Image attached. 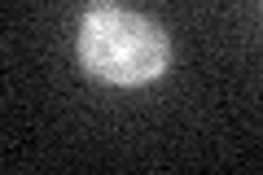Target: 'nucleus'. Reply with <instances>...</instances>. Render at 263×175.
Wrapping results in <instances>:
<instances>
[{"label": "nucleus", "instance_id": "nucleus-1", "mask_svg": "<svg viewBox=\"0 0 263 175\" xmlns=\"http://www.w3.org/2000/svg\"><path fill=\"white\" fill-rule=\"evenodd\" d=\"M75 53L92 79L114 83V88H141V83H154L167 74L171 40L145 13L101 5V9L84 13L79 35H75Z\"/></svg>", "mask_w": 263, "mask_h": 175}]
</instances>
